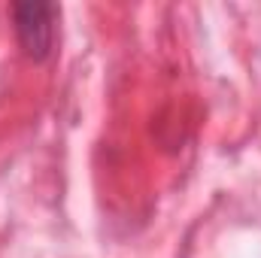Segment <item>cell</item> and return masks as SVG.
<instances>
[{"mask_svg":"<svg viewBox=\"0 0 261 258\" xmlns=\"http://www.w3.org/2000/svg\"><path fill=\"white\" fill-rule=\"evenodd\" d=\"M58 15L61 9L55 3H15L12 6V28H15L21 52L31 61H46L52 55Z\"/></svg>","mask_w":261,"mask_h":258,"instance_id":"obj_1","label":"cell"}]
</instances>
